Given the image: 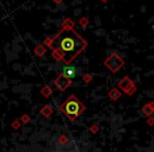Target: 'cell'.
Masks as SVG:
<instances>
[{
    "label": "cell",
    "mask_w": 154,
    "mask_h": 152,
    "mask_svg": "<svg viewBox=\"0 0 154 152\" xmlns=\"http://www.w3.org/2000/svg\"><path fill=\"white\" fill-rule=\"evenodd\" d=\"M54 37L52 48H56L62 53V62L70 64L75 58L82 53L88 47V41L74 29L72 30H61Z\"/></svg>",
    "instance_id": "cell-1"
},
{
    "label": "cell",
    "mask_w": 154,
    "mask_h": 152,
    "mask_svg": "<svg viewBox=\"0 0 154 152\" xmlns=\"http://www.w3.org/2000/svg\"><path fill=\"white\" fill-rule=\"evenodd\" d=\"M59 109L61 112H63L64 115L71 122H75L77 118L82 115V112L86 110V107L75 95H71L70 97H68L64 101V103L62 105H60Z\"/></svg>",
    "instance_id": "cell-2"
},
{
    "label": "cell",
    "mask_w": 154,
    "mask_h": 152,
    "mask_svg": "<svg viewBox=\"0 0 154 152\" xmlns=\"http://www.w3.org/2000/svg\"><path fill=\"white\" fill-rule=\"evenodd\" d=\"M106 68H108L112 73H117L125 66V60L118 55L116 52H113L107 57V59L103 61Z\"/></svg>",
    "instance_id": "cell-3"
},
{
    "label": "cell",
    "mask_w": 154,
    "mask_h": 152,
    "mask_svg": "<svg viewBox=\"0 0 154 152\" xmlns=\"http://www.w3.org/2000/svg\"><path fill=\"white\" fill-rule=\"evenodd\" d=\"M118 88L122 91H124L129 96H131L136 92V86L129 76H124V78L120 79V82H118Z\"/></svg>",
    "instance_id": "cell-4"
},
{
    "label": "cell",
    "mask_w": 154,
    "mask_h": 152,
    "mask_svg": "<svg viewBox=\"0 0 154 152\" xmlns=\"http://www.w3.org/2000/svg\"><path fill=\"white\" fill-rule=\"evenodd\" d=\"M54 85H55V87L59 91H66L72 85V79H69V78L64 77L62 74H60L59 76H57L55 78Z\"/></svg>",
    "instance_id": "cell-5"
},
{
    "label": "cell",
    "mask_w": 154,
    "mask_h": 152,
    "mask_svg": "<svg viewBox=\"0 0 154 152\" xmlns=\"http://www.w3.org/2000/svg\"><path fill=\"white\" fill-rule=\"evenodd\" d=\"M62 75H63L64 77L69 78V79H73V78L76 77V74H77V69L76 67H73V66H66L63 68L62 70Z\"/></svg>",
    "instance_id": "cell-6"
},
{
    "label": "cell",
    "mask_w": 154,
    "mask_h": 152,
    "mask_svg": "<svg viewBox=\"0 0 154 152\" xmlns=\"http://www.w3.org/2000/svg\"><path fill=\"white\" fill-rule=\"evenodd\" d=\"M74 26H75V22L69 17L64 18L61 22L62 30H72V29H74Z\"/></svg>",
    "instance_id": "cell-7"
},
{
    "label": "cell",
    "mask_w": 154,
    "mask_h": 152,
    "mask_svg": "<svg viewBox=\"0 0 154 152\" xmlns=\"http://www.w3.org/2000/svg\"><path fill=\"white\" fill-rule=\"evenodd\" d=\"M108 95H109V97L112 99V101H117L118 98L122 97V92H120L117 88H113L109 93H108Z\"/></svg>",
    "instance_id": "cell-8"
},
{
    "label": "cell",
    "mask_w": 154,
    "mask_h": 152,
    "mask_svg": "<svg viewBox=\"0 0 154 152\" xmlns=\"http://www.w3.org/2000/svg\"><path fill=\"white\" fill-rule=\"evenodd\" d=\"M34 53L36 54L37 56H39V57H42V56L47 53V48H45L42 43H40V45H37L36 47H35V49H34Z\"/></svg>",
    "instance_id": "cell-9"
},
{
    "label": "cell",
    "mask_w": 154,
    "mask_h": 152,
    "mask_svg": "<svg viewBox=\"0 0 154 152\" xmlns=\"http://www.w3.org/2000/svg\"><path fill=\"white\" fill-rule=\"evenodd\" d=\"M52 56H53V58L55 60H57V61H62V53L59 51L58 49H56V48H52Z\"/></svg>",
    "instance_id": "cell-10"
},
{
    "label": "cell",
    "mask_w": 154,
    "mask_h": 152,
    "mask_svg": "<svg viewBox=\"0 0 154 152\" xmlns=\"http://www.w3.org/2000/svg\"><path fill=\"white\" fill-rule=\"evenodd\" d=\"M40 113L42 114L45 117H50L51 114L53 113V110H52V108L50 105H45V107H42V109L40 110Z\"/></svg>",
    "instance_id": "cell-11"
},
{
    "label": "cell",
    "mask_w": 154,
    "mask_h": 152,
    "mask_svg": "<svg viewBox=\"0 0 154 152\" xmlns=\"http://www.w3.org/2000/svg\"><path fill=\"white\" fill-rule=\"evenodd\" d=\"M40 93H41V95H42L43 97L48 98V97H50L52 95V93H53V90H52V88L50 86H45L40 90Z\"/></svg>",
    "instance_id": "cell-12"
},
{
    "label": "cell",
    "mask_w": 154,
    "mask_h": 152,
    "mask_svg": "<svg viewBox=\"0 0 154 152\" xmlns=\"http://www.w3.org/2000/svg\"><path fill=\"white\" fill-rule=\"evenodd\" d=\"M153 103H149L147 104L146 106H143V114H146V115H151L152 113H153Z\"/></svg>",
    "instance_id": "cell-13"
},
{
    "label": "cell",
    "mask_w": 154,
    "mask_h": 152,
    "mask_svg": "<svg viewBox=\"0 0 154 152\" xmlns=\"http://www.w3.org/2000/svg\"><path fill=\"white\" fill-rule=\"evenodd\" d=\"M78 23H79V26H82V29H86L87 26L90 24V20H89V18L86 17V16H82V17H80V19L78 20Z\"/></svg>",
    "instance_id": "cell-14"
},
{
    "label": "cell",
    "mask_w": 154,
    "mask_h": 152,
    "mask_svg": "<svg viewBox=\"0 0 154 152\" xmlns=\"http://www.w3.org/2000/svg\"><path fill=\"white\" fill-rule=\"evenodd\" d=\"M92 80H93V76L90 73H87V74H85L84 76H82V82H84L85 84H87V85L90 84Z\"/></svg>",
    "instance_id": "cell-15"
},
{
    "label": "cell",
    "mask_w": 154,
    "mask_h": 152,
    "mask_svg": "<svg viewBox=\"0 0 154 152\" xmlns=\"http://www.w3.org/2000/svg\"><path fill=\"white\" fill-rule=\"evenodd\" d=\"M58 141H59V143H61L62 145H66V141H68V138H66V137L64 136V135H62V136L60 137L59 139H58Z\"/></svg>",
    "instance_id": "cell-16"
},
{
    "label": "cell",
    "mask_w": 154,
    "mask_h": 152,
    "mask_svg": "<svg viewBox=\"0 0 154 152\" xmlns=\"http://www.w3.org/2000/svg\"><path fill=\"white\" fill-rule=\"evenodd\" d=\"M21 119H22V122H23V123H26V122H29V120H30V116H29V115H23Z\"/></svg>",
    "instance_id": "cell-17"
},
{
    "label": "cell",
    "mask_w": 154,
    "mask_h": 152,
    "mask_svg": "<svg viewBox=\"0 0 154 152\" xmlns=\"http://www.w3.org/2000/svg\"><path fill=\"white\" fill-rule=\"evenodd\" d=\"M13 127H14V128H15V129L19 128V127H20V123L18 122V120H16V122H14V123H13Z\"/></svg>",
    "instance_id": "cell-18"
},
{
    "label": "cell",
    "mask_w": 154,
    "mask_h": 152,
    "mask_svg": "<svg viewBox=\"0 0 154 152\" xmlns=\"http://www.w3.org/2000/svg\"><path fill=\"white\" fill-rule=\"evenodd\" d=\"M62 1H63V0H53V2L55 3L56 5H61V3H62Z\"/></svg>",
    "instance_id": "cell-19"
},
{
    "label": "cell",
    "mask_w": 154,
    "mask_h": 152,
    "mask_svg": "<svg viewBox=\"0 0 154 152\" xmlns=\"http://www.w3.org/2000/svg\"><path fill=\"white\" fill-rule=\"evenodd\" d=\"M98 130V128H97V126H92V129H91V131H92V132H96V131Z\"/></svg>",
    "instance_id": "cell-20"
},
{
    "label": "cell",
    "mask_w": 154,
    "mask_h": 152,
    "mask_svg": "<svg viewBox=\"0 0 154 152\" xmlns=\"http://www.w3.org/2000/svg\"><path fill=\"white\" fill-rule=\"evenodd\" d=\"M148 123H149V125H150V126H152V124H153V118H152V117H150V119L148 120Z\"/></svg>",
    "instance_id": "cell-21"
},
{
    "label": "cell",
    "mask_w": 154,
    "mask_h": 152,
    "mask_svg": "<svg viewBox=\"0 0 154 152\" xmlns=\"http://www.w3.org/2000/svg\"><path fill=\"white\" fill-rule=\"evenodd\" d=\"M100 1H101V2H103V3H107L109 0H100Z\"/></svg>",
    "instance_id": "cell-22"
}]
</instances>
